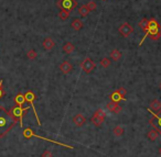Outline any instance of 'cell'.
Instances as JSON below:
<instances>
[{
    "instance_id": "obj_33",
    "label": "cell",
    "mask_w": 161,
    "mask_h": 157,
    "mask_svg": "<svg viewBox=\"0 0 161 157\" xmlns=\"http://www.w3.org/2000/svg\"><path fill=\"white\" fill-rule=\"evenodd\" d=\"M159 154H160V156H161V147L159 148Z\"/></svg>"
},
{
    "instance_id": "obj_25",
    "label": "cell",
    "mask_w": 161,
    "mask_h": 157,
    "mask_svg": "<svg viewBox=\"0 0 161 157\" xmlns=\"http://www.w3.org/2000/svg\"><path fill=\"white\" fill-rule=\"evenodd\" d=\"M59 17H60L61 20H66V19H69L70 18V12L64 10V9H62L60 11V13H59Z\"/></svg>"
},
{
    "instance_id": "obj_7",
    "label": "cell",
    "mask_w": 161,
    "mask_h": 157,
    "mask_svg": "<svg viewBox=\"0 0 161 157\" xmlns=\"http://www.w3.org/2000/svg\"><path fill=\"white\" fill-rule=\"evenodd\" d=\"M56 6L62 10H66V11L71 12L77 7V1L76 0H58L56 1Z\"/></svg>"
},
{
    "instance_id": "obj_12",
    "label": "cell",
    "mask_w": 161,
    "mask_h": 157,
    "mask_svg": "<svg viewBox=\"0 0 161 157\" xmlns=\"http://www.w3.org/2000/svg\"><path fill=\"white\" fill-rule=\"evenodd\" d=\"M72 69H73V66L69 60H64L63 63L60 65V70L62 71V74H64V75L70 74V73L72 71Z\"/></svg>"
},
{
    "instance_id": "obj_27",
    "label": "cell",
    "mask_w": 161,
    "mask_h": 157,
    "mask_svg": "<svg viewBox=\"0 0 161 157\" xmlns=\"http://www.w3.org/2000/svg\"><path fill=\"white\" fill-rule=\"evenodd\" d=\"M86 6H87V8H88V10L89 11H94V10H96V8H97V5H96V2L95 1H88V2L86 3Z\"/></svg>"
},
{
    "instance_id": "obj_24",
    "label": "cell",
    "mask_w": 161,
    "mask_h": 157,
    "mask_svg": "<svg viewBox=\"0 0 161 157\" xmlns=\"http://www.w3.org/2000/svg\"><path fill=\"white\" fill-rule=\"evenodd\" d=\"M124 128H121V126H119V125H117V126H115V128H113V133L116 135V136H123V134H124Z\"/></svg>"
},
{
    "instance_id": "obj_2",
    "label": "cell",
    "mask_w": 161,
    "mask_h": 157,
    "mask_svg": "<svg viewBox=\"0 0 161 157\" xmlns=\"http://www.w3.org/2000/svg\"><path fill=\"white\" fill-rule=\"evenodd\" d=\"M147 36H149L152 41H158L161 37V26L156 19L151 18L149 19V23H148V28H147V31L145 32V36L142 37V40L139 43V46L142 45V43L145 42V39Z\"/></svg>"
},
{
    "instance_id": "obj_30",
    "label": "cell",
    "mask_w": 161,
    "mask_h": 157,
    "mask_svg": "<svg viewBox=\"0 0 161 157\" xmlns=\"http://www.w3.org/2000/svg\"><path fill=\"white\" fill-rule=\"evenodd\" d=\"M41 157H52V153H51V151H49V149H45V151H44L43 153H42Z\"/></svg>"
},
{
    "instance_id": "obj_28",
    "label": "cell",
    "mask_w": 161,
    "mask_h": 157,
    "mask_svg": "<svg viewBox=\"0 0 161 157\" xmlns=\"http://www.w3.org/2000/svg\"><path fill=\"white\" fill-rule=\"evenodd\" d=\"M27 56H28V58H30V60H35V58H37V52H35L34 49H30V51H28V53H27Z\"/></svg>"
},
{
    "instance_id": "obj_16",
    "label": "cell",
    "mask_w": 161,
    "mask_h": 157,
    "mask_svg": "<svg viewBox=\"0 0 161 157\" xmlns=\"http://www.w3.org/2000/svg\"><path fill=\"white\" fill-rule=\"evenodd\" d=\"M62 49H63V52L65 53V54H71V53H73L75 49V46L73 43L71 42H66L65 44L63 45V47H62Z\"/></svg>"
},
{
    "instance_id": "obj_13",
    "label": "cell",
    "mask_w": 161,
    "mask_h": 157,
    "mask_svg": "<svg viewBox=\"0 0 161 157\" xmlns=\"http://www.w3.org/2000/svg\"><path fill=\"white\" fill-rule=\"evenodd\" d=\"M106 108L109 110V111L114 112V113H119L121 111V107L118 104V103L114 102V101H109V102L107 103Z\"/></svg>"
},
{
    "instance_id": "obj_19",
    "label": "cell",
    "mask_w": 161,
    "mask_h": 157,
    "mask_svg": "<svg viewBox=\"0 0 161 157\" xmlns=\"http://www.w3.org/2000/svg\"><path fill=\"white\" fill-rule=\"evenodd\" d=\"M71 26H72L73 30L75 31H80V29L83 28V22L80 20V19H74L71 23Z\"/></svg>"
},
{
    "instance_id": "obj_14",
    "label": "cell",
    "mask_w": 161,
    "mask_h": 157,
    "mask_svg": "<svg viewBox=\"0 0 161 157\" xmlns=\"http://www.w3.org/2000/svg\"><path fill=\"white\" fill-rule=\"evenodd\" d=\"M15 103H16V106H19V107H22L24 103L27 102L26 101V97H24V94H22L21 92H19V94H17L15 97Z\"/></svg>"
},
{
    "instance_id": "obj_11",
    "label": "cell",
    "mask_w": 161,
    "mask_h": 157,
    "mask_svg": "<svg viewBox=\"0 0 161 157\" xmlns=\"http://www.w3.org/2000/svg\"><path fill=\"white\" fill-rule=\"evenodd\" d=\"M73 123H74L75 126H77V128H80V126H83L85 123H86V118L84 117L83 114L80 113H77L73 118Z\"/></svg>"
},
{
    "instance_id": "obj_1",
    "label": "cell",
    "mask_w": 161,
    "mask_h": 157,
    "mask_svg": "<svg viewBox=\"0 0 161 157\" xmlns=\"http://www.w3.org/2000/svg\"><path fill=\"white\" fill-rule=\"evenodd\" d=\"M17 124V120L5 107H0V138L5 137Z\"/></svg>"
},
{
    "instance_id": "obj_32",
    "label": "cell",
    "mask_w": 161,
    "mask_h": 157,
    "mask_svg": "<svg viewBox=\"0 0 161 157\" xmlns=\"http://www.w3.org/2000/svg\"><path fill=\"white\" fill-rule=\"evenodd\" d=\"M0 87H2V80L0 79Z\"/></svg>"
},
{
    "instance_id": "obj_9",
    "label": "cell",
    "mask_w": 161,
    "mask_h": 157,
    "mask_svg": "<svg viewBox=\"0 0 161 157\" xmlns=\"http://www.w3.org/2000/svg\"><path fill=\"white\" fill-rule=\"evenodd\" d=\"M95 67H96L95 62H94L92 58H89V57H86V58L82 62V64H80V68H82V70H83L85 74H91V73L95 69Z\"/></svg>"
},
{
    "instance_id": "obj_31",
    "label": "cell",
    "mask_w": 161,
    "mask_h": 157,
    "mask_svg": "<svg viewBox=\"0 0 161 157\" xmlns=\"http://www.w3.org/2000/svg\"><path fill=\"white\" fill-rule=\"evenodd\" d=\"M5 96V90H3V88L2 87H0V99Z\"/></svg>"
},
{
    "instance_id": "obj_5",
    "label": "cell",
    "mask_w": 161,
    "mask_h": 157,
    "mask_svg": "<svg viewBox=\"0 0 161 157\" xmlns=\"http://www.w3.org/2000/svg\"><path fill=\"white\" fill-rule=\"evenodd\" d=\"M148 111L152 114V118L149 120V124L159 132V135H161V109L157 112L151 111L150 109H148Z\"/></svg>"
},
{
    "instance_id": "obj_23",
    "label": "cell",
    "mask_w": 161,
    "mask_h": 157,
    "mask_svg": "<svg viewBox=\"0 0 161 157\" xmlns=\"http://www.w3.org/2000/svg\"><path fill=\"white\" fill-rule=\"evenodd\" d=\"M110 57H112L114 60H119L121 58V52L118 51V49H113L110 52Z\"/></svg>"
},
{
    "instance_id": "obj_6",
    "label": "cell",
    "mask_w": 161,
    "mask_h": 157,
    "mask_svg": "<svg viewBox=\"0 0 161 157\" xmlns=\"http://www.w3.org/2000/svg\"><path fill=\"white\" fill-rule=\"evenodd\" d=\"M105 119H106V112L104 111L103 109H98V110L95 111V113L93 114L92 119H91V122L93 123V125H95L98 128V126L102 125V123H104Z\"/></svg>"
},
{
    "instance_id": "obj_17",
    "label": "cell",
    "mask_w": 161,
    "mask_h": 157,
    "mask_svg": "<svg viewBox=\"0 0 161 157\" xmlns=\"http://www.w3.org/2000/svg\"><path fill=\"white\" fill-rule=\"evenodd\" d=\"M150 110L151 111H153V112H157V111H159L161 109V102L159 101V100H157V99H153L151 102H150Z\"/></svg>"
},
{
    "instance_id": "obj_20",
    "label": "cell",
    "mask_w": 161,
    "mask_h": 157,
    "mask_svg": "<svg viewBox=\"0 0 161 157\" xmlns=\"http://www.w3.org/2000/svg\"><path fill=\"white\" fill-rule=\"evenodd\" d=\"M78 13H80V15L82 18H85L88 15L89 10H88V8H87L86 5H82V6L78 7Z\"/></svg>"
},
{
    "instance_id": "obj_8",
    "label": "cell",
    "mask_w": 161,
    "mask_h": 157,
    "mask_svg": "<svg viewBox=\"0 0 161 157\" xmlns=\"http://www.w3.org/2000/svg\"><path fill=\"white\" fill-rule=\"evenodd\" d=\"M24 97H26V101H27V102H29L30 104H31L32 109H33L34 115H35V118H37L38 124H39V125H41L40 119H39V115H38V112H37V110H35V107H34V100L37 99V96H35V94L33 91H31V90H28V91L24 94Z\"/></svg>"
},
{
    "instance_id": "obj_10",
    "label": "cell",
    "mask_w": 161,
    "mask_h": 157,
    "mask_svg": "<svg viewBox=\"0 0 161 157\" xmlns=\"http://www.w3.org/2000/svg\"><path fill=\"white\" fill-rule=\"evenodd\" d=\"M118 31H119V33H120L121 36L128 37L130 34H131L132 32H134V29H132V26H130L129 23L126 22V23H123V24L119 26Z\"/></svg>"
},
{
    "instance_id": "obj_26",
    "label": "cell",
    "mask_w": 161,
    "mask_h": 157,
    "mask_svg": "<svg viewBox=\"0 0 161 157\" xmlns=\"http://www.w3.org/2000/svg\"><path fill=\"white\" fill-rule=\"evenodd\" d=\"M110 60L108 58V57H104V58H102L101 60V65L103 66L104 68H107V67H109L110 66Z\"/></svg>"
},
{
    "instance_id": "obj_18",
    "label": "cell",
    "mask_w": 161,
    "mask_h": 157,
    "mask_svg": "<svg viewBox=\"0 0 161 157\" xmlns=\"http://www.w3.org/2000/svg\"><path fill=\"white\" fill-rule=\"evenodd\" d=\"M110 97V101H114V102H116V103H119L121 101V100H126V98H124V97H121L120 94H119V92L116 90V91H114L112 94L109 96Z\"/></svg>"
},
{
    "instance_id": "obj_34",
    "label": "cell",
    "mask_w": 161,
    "mask_h": 157,
    "mask_svg": "<svg viewBox=\"0 0 161 157\" xmlns=\"http://www.w3.org/2000/svg\"><path fill=\"white\" fill-rule=\"evenodd\" d=\"M159 87H160V89H161V84H160V86H159Z\"/></svg>"
},
{
    "instance_id": "obj_29",
    "label": "cell",
    "mask_w": 161,
    "mask_h": 157,
    "mask_svg": "<svg viewBox=\"0 0 161 157\" xmlns=\"http://www.w3.org/2000/svg\"><path fill=\"white\" fill-rule=\"evenodd\" d=\"M117 91L119 92V94H120L121 97H124L126 98V94H127V91H126V89L124 88V87H120V88H118L117 89Z\"/></svg>"
},
{
    "instance_id": "obj_15",
    "label": "cell",
    "mask_w": 161,
    "mask_h": 157,
    "mask_svg": "<svg viewBox=\"0 0 161 157\" xmlns=\"http://www.w3.org/2000/svg\"><path fill=\"white\" fill-rule=\"evenodd\" d=\"M43 47L46 49V51H51L53 47H54V45H55V43H54V41L52 40L51 37H46L45 40L43 41Z\"/></svg>"
},
{
    "instance_id": "obj_4",
    "label": "cell",
    "mask_w": 161,
    "mask_h": 157,
    "mask_svg": "<svg viewBox=\"0 0 161 157\" xmlns=\"http://www.w3.org/2000/svg\"><path fill=\"white\" fill-rule=\"evenodd\" d=\"M29 111V107L27 108H22V107H19V106H16L10 110V113L12 114V117L15 118L17 120L18 123H20V126L22 128L23 126V123H22V119H23V115Z\"/></svg>"
},
{
    "instance_id": "obj_3",
    "label": "cell",
    "mask_w": 161,
    "mask_h": 157,
    "mask_svg": "<svg viewBox=\"0 0 161 157\" xmlns=\"http://www.w3.org/2000/svg\"><path fill=\"white\" fill-rule=\"evenodd\" d=\"M23 136L26 137V138H31V137H39L41 140L43 141H48V142H51V143H54L56 145H60V146H63V147H66V148H70V149H74V147L71 145H66V144H63V143H60V142H56V141H52V140H49V138H45V137H42V136H39L38 134H35L34 132L32 131L30 128H27L23 130L22 132Z\"/></svg>"
},
{
    "instance_id": "obj_22",
    "label": "cell",
    "mask_w": 161,
    "mask_h": 157,
    "mask_svg": "<svg viewBox=\"0 0 161 157\" xmlns=\"http://www.w3.org/2000/svg\"><path fill=\"white\" fill-rule=\"evenodd\" d=\"M148 23H149V20H148V19H146V18H142V19L139 21L138 26H140V29L142 30V31L146 32L147 28H148Z\"/></svg>"
},
{
    "instance_id": "obj_21",
    "label": "cell",
    "mask_w": 161,
    "mask_h": 157,
    "mask_svg": "<svg viewBox=\"0 0 161 157\" xmlns=\"http://www.w3.org/2000/svg\"><path fill=\"white\" fill-rule=\"evenodd\" d=\"M147 136H148V138H149L151 142H155V141L157 140L158 136H159V132L157 131L156 128H152L151 131L148 132V135H147Z\"/></svg>"
}]
</instances>
